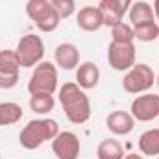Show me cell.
I'll return each mask as SVG.
<instances>
[{
  "mask_svg": "<svg viewBox=\"0 0 159 159\" xmlns=\"http://www.w3.org/2000/svg\"><path fill=\"white\" fill-rule=\"evenodd\" d=\"M59 104L65 117L72 124H83L91 119V100L76 81H67L59 87Z\"/></svg>",
  "mask_w": 159,
  "mask_h": 159,
  "instance_id": "6da1fadb",
  "label": "cell"
},
{
  "mask_svg": "<svg viewBox=\"0 0 159 159\" xmlns=\"http://www.w3.org/2000/svg\"><path fill=\"white\" fill-rule=\"evenodd\" d=\"M59 133V124L54 119L30 120L19 133V143L26 150H37L46 141H52Z\"/></svg>",
  "mask_w": 159,
  "mask_h": 159,
  "instance_id": "7a4b0ae2",
  "label": "cell"
},
{
  "mask_svg": "<svg viewBox=\"0 0 159 159\" xmlns=\"http://www.w3.org/2000/svg\"><path fill=\"white\" fill-rule=\"evenodd\" d=\"M26 15L30 17V20H34L37 30L44 32V34L57 30L59 22L63 20L57 15V11L52 7L50 0H28L26 2Z\"/></svg>",
  "mask_w": 159,
  "mask_h": 159,
  "instance_id": "3957f363",
  "label": "cell"
},
{
  "mask_svg": "<svg viewBox=\"0 0 159 159\" xmlns=\"http://www.w3.org/2000/svg\"><path fill=\"white\" fill-rule=\"evenodd\" d=\"M57 67L50 61H41L39 65L34 67L32 76L28 80V93L37 94V93H46L54 94L57 89Z\"/></svg>",
  "mask_w": 159,
  "mask_h": 159,
  "instance_id": "277c9868",
  "label": "cell"
},
{
  "mask_svg": "<svg viewBox=\"0 0 159 159\" xmlns=\"http://www.w3.org/2000/svg\"><path fill=\"white\" fill-rule=\"evenodd\" d=\"M154 83H156V74H154L152 67L146 63H135L124 74V80H122V87L129 94L146 93L154 87Z\"/></svg>",
  "mask_w": 159,
  "mask_h": 159,
  "instance_id": "5b68a950",
  "label": "cell"
},
{
  "mask_svg": "<svg viewBox=\"0 0 159 159\" xmlns=\"http://www.w3.org/2000/svg\"><path fill=\"white\" fill-rule=\"evenodd\" d=\"M15 52L19 56L22 69H34L44 57V43L35 34H26L19 39Z\"/></svg>",
  "mask_w": 159,
  "mask_h": 159,
  "instance_id": "8992f818",
  "label": "cell"
},
{
  "mask_svg": "<svg viewBox=\"0 0 159 159\" xmlns=\"http://www.w3.org/2000/svg\"><path fill=\"white\" fill-rule=\"evenodd\" d=\"M107 63L113 70L128 72L137 63V52L133 43H115L111 41L107 46Z\"/></svg>",
  "mask_w": 159,
  "mask_h": 159,
  "instance_id": "52a82bcc",
  "label": "cell"
},
{
  "mask_svg": "<svg viewBox=\"0 0 159 159\" xmlns=\"http://www.w3.org/2000/svg\"><path fill=\"white\" fill-rule=\"evenodd\" d=\"M129 113L133 115V119L139 122H150L159 117V94H139L137 98H133Z\"/></svg>",
  "mask_w": 159,
  "mask_h": 159,
  "instance_id": "ba28073f",
  "label": "cell"
},
{
  "mask_svg": "<svg viewBox=\"0 0 159 159\" xmlns=\"http://www.w3.org/2000/svg\"><path fill=\"white\" fill-rule=\"evenodd\" d=\"M81 144L74 131H59L52 139V152L57 159H78Z\"/></svg>",
  "mask_w": 159,
  "mask_h": 159,
  "instance_id": "9c48e42d",
  "label": "cell"
},
{
  "mask_svg": "<svg viewBox=\"0 0 159 159\" xmlns=\"http://www.w3.org/2000/svg\"><path fill=\"white\" fill-rule=\"evenodd\" d=\"M135 122L137 120L133 119V115L129 111H111L106 119V128L113 133V135H119V137H124V135H129L133 129H135Z\"/></svg>",
  "mask_w": 159,
  "mask_h": 159,
  "instance_id": "30bf717a",
  "label": "cell"
},
{
  "mask_svg": "<svg viewBox=\"0 0 159 159\" xmlns=\"http://www.w3.org/2000/svg\"><path fill=\"white\" fill-rule=\"evenodd\" d=\"M54 61L59 69L72 70L80 65V50L74 43H61L54 50Z\"/></svg>",
  "mask_w": 159,
  "mask_h": 159,
  "instance_id": "8fae6325",
  "label": "cell"
},
{
  "mask_svg": "<svg viewBox=\"0 0 159 159\" xmlns=\"http://www.w3.org/2000/svg\"><path fill=\"white\" fill-rule=\"evenodd\" d=\"M76 24L83 32H98L104 26L102 11L98 9V6H85V7H81L76 13Z\"/></svg>",
  "mask_w": 159,
  "mask_h": 159,
  "instance_id": "7c38bea8",
  "label": "cell"
},
{
  "mask_svg": "<svg viewBox=\"0 0 159 159\" xmlns=\"http://www.w3.org/2000/svg\"><path fill=\"white\" fill-rule=\"evenodd\" d=\"M100 81V69L93 63V61H85L78 65L76 69V83L83 91H89V89H94Z\"/></svg>",
  "mask_w": 159,
  "mask_h": 159,
  "instance_id": "4fadbf2b",
  "label": "cell"
},
{
  "mask_svg": "<svg viewBox=\"0 0 159 159\" xmlns=\"http://www.w3.org/2000/svg\"><path fill=\"white\" fill-rule=\"evenodd\" d=\"M128 17H129V24H131V26H139V24L156 20L154 7H152L148 2H144V0L133 2V4L129 6V9H128Z\"/></svg>",
  "mask_w": 159,
  "mask_h": 159,
  "instance_id": "5bb4252c",
  "label": "cell"
},
{
  "mask_svg": "<svg viewBox=\"0 0 159 159\" xmlns=\"http://www.w3.org/2000/svg\"><path fill=\"white\" fill-rule=\"evenodd\" d=\"M98 9L102 11V19H104V26L113 28L115 24H119L120 20L124 19L126 11L120 7L119 4H115L113 0H100Z\"/></svg>",
  "mask_w": 159,
  "mask_h": 159,
  "instance_id": "9a60e30c",
  "label": "cell"
},
{
  "mask_svg": "<svg viewBox=\"0 0 159 159\" xmlns=\"http://www.w3.org/2000/svg\"><path fill=\"white\" fill-rule=\"evenodd\" d=\"M139 150L144 156H159V128L146 129L139 137Z\"/></svg>",
  "mask_w": 159,
  "mask_h": 159,
  "instance_id": "2e32d148",
  "label": "cell"
},
{
  "mask_svg": "<svg viewBox=\"0 0 159 159\" xmlns=\"http://www.w3.org/2000/svg\"><path fill=\"white\" fill-rule=\"evenodd\" d=\"M98 159H124V148L117 139H104L96 148Z\"/></svg>",
  "mask_w": 159,
  "mask_h": 159,
  "instance_id": "e0dca14e",
  "label": "cell"
},
{
  "mask_svg": "<svg viewBox=\"0 0 159 159\" xmlns=\"http://www.w3.org/2000/svg\"><path fill=\"white\" fill-rule=\"evenodd\" d=\"M22 119V107L15 102H0V126H11Z\"/></svg>",
  "mask_w": 159,
  "mask_h": 159,
  "instance_id": "ac0fdd59",
  "label": "cell"
},
{
  "mask_svg": "<svg viewBox=\"0 0 159 159\" xmlns=\"http://www.w3.org/2000/svg\"><path fill=\"white\" fill-rule=\"evenodd\" d=\"M56 100L54 94H46V93H37V94H30V109L37 115H46L54 109Z\"/></svg>",
  "mask_w": 159,
  "mask_h": 159,
  "instance_id": "d6986e66",
  "label": "cell"
},
{
  "mask_svg": "<svg viewBox=\"0 0 159 159\" xmlns=\"http://www.w3.org/2000/svg\"><path fill=\"white\" fill-rule=\"evenodd\" d=\"M20 61L15 50H0V72L2 74H19Z\"/></svg>",
  "mask_w": 159,
  "mask_h": 159,
  "instance_id": "ffe728a7",
  "label": "cell"
},
{
  "mask_svg": "<svg viewBox=\"0 0 159 159\" xmlns=\"http://www.w3.org/2000/svg\"><path fill=\"white\" fill-rule=\"evenodd\" d=\"M133 34H135V39L141 41V43H152V41L159 39L157 20H152V22H144V24L133 26Z\"/></svg>",
  "mask_w": 159,
  "mask_h": 159,
  "instance_id": "44dd1931",
  "label": "cell"
},
{
  "mask_svg": "<svg viewBox=\"0 0 159 159\" xmlns=\"http://www.w3.org/2000/svg\"><path fill=\"white\" fill-rule=\"evenodd\" d=\"M111 41H115V43H133L135 41L133 26L120 20L119 24H115L111 28Z\"/></svg>",
  "mask_w": 159,
  "mask_h": 159,
  "instance_id": "7402d4cb",
  "label": "cell"
},
{
  "mask_svg": "<svg viewBox=\"0 0 159 159\" xmlns=\"http://www.w3.org/2000/svg\"><path fill=\"white\" fill-rule=\"evenodd\" d=\"M50 4L61 19H69L76 13V0H50Z\"/></svg>",
  "mask_w": 159,
  "mask_h": 159,
  "instance_id": "603a6c76",
  "label": "cell"
},
{
  "mask_svg": "<svg viewBox=\"0 0 159 159\" xmlns=\"http://www.w3.org/2000/svg\"><path fill=\"white\" fill-rule=\"evenodd\" d=\"M19 83V74H2L0 72V89H13Z\"/></svg>",
  "mask_w": 159,
  "mask_h": 159,
  "instance_id": "cb8c5ba5",
  "label": "cell"
},
{
  "mask_svg": "<svg viewBox=\"0 0 159 159\" xmlns=\"http://www.w3.org/2000/svg\"><path fill=\"white\" fill-rule=\"evenodd\" d=\"M113 2H115V4H119V6L122 7V9H124V11H126V13H128L129 6L133 4V0H113Z\"/></svg>",
  "mask_w": 159,
  "mask_h": 159,
  "instance_id": "d4e9b609",
  "label": "cell"
},
{
  "mask_svg": "<svg viewBox=\"0 0 159 159\" xmlns=\"http://www.w3.org/2000/svg\"><path fill=\"white\" fill-rule=\"evenodd\" d=\"M154 15H156V20L159 24V0H154Z\"/></svg>",
  "mask_w": 159,
  "mask_h": 159,
  "instance_id": "484cf974",
  "label": "cell"
},
{
  "mask_svg": "<svg viewBox=\"0 0 159 159\" xmlns=\"http://www.w3.org/2000/svg\"><path fill=\"white\" fill-rule=\"evenodd\" d=\"M124 159H144L141 154H128V156H124Z\"/></svg>",
  "mask_w": 159,
  "mask_h": 159,
  "instance_id": "4316f807",
  "label": "cell"
},
{
  "mask_svg": "<svg viewBox=\"0 0 159 159\" xmlns=\"http://www.w3.org/2000/svg\"><path fill=\"white\" fill-rule=\"evenodd\" d=\"M156 85H157V89H159V72L156 74Z\"/></svg>",
  "mask_w": 159,
  "mask_h": 159,
  "instance_id": "83f0119b",
  "label": "cell"
},
{
  "mask_svg": "<svg viewBox=\"0 0 159 159\" xmlns=\"http://www.w3.org/2000/svg\"><path fill=\"white\" fill-rule=\"evenodd\" d=\"M157 159H159V156H157Z\"/></svg>",
  "mask_w": 159,
  "mask_h": 159,
  "instance_id": "f1b7e54d",
  "label": "cell"
}]
</instances>
